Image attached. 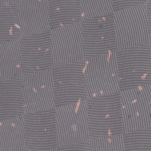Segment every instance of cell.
Returning a JSON list of instances; mask_svg holds the SVG:
<instances>
[{
  "mask_svg": "<svg viewBox=\"0 0 151 151\" xmlns=\"http://www.w3.org/2000/svg\"><path fill=\"white\" fill-rule=\"evenodd\" d=\"M86 101L90 139L124 132L120 92Z\"/></svg>",
  "mask_w": 151,
  "mask_h": 151,
  "instance_id": "cell-2",
  "label": "cell"
},
{
  "mask_svg": "<svg viewBox=\"0 0 151 151\" xmlns=\"http://www.w3.org/2000/svg\"><path fill=\"white\" fill-rule=\"evenodd\" d=\"M22 37L50 30L48 0H18Z\"/></svg>",
  "mask_w": 151,
  "mask_h": 151,
  "instance_id": "cell-13",
  "label": "cell"
},
{
  "mask_svg": "<svg viewBox=\"0 0 151 151\" xmlns=\"http://www.w3.org/2000/svg\"><path fill=\"white\" fill-rule=\"evenodd\" d=\"M24 114L22 78L0 82V119Z\"/></svg>",
  "mask_w": 151,
  "mask_h": 151,
  "instance_id": "cell-14",
  "label": "cell"
},
{
  "mask_svg": "<svg viewBox=\"0 0 151 151\" xmlns=\"http://www.w3.org/2000/svg\"><path fill=\"white\" fill-rule=\"evenodd\" d=\"M124 132L151 127V84L120 91Z\"/></svg>",
  "mask_w": 151,
  "mask_h": 151,
  "instance_id": "cell-7",
  "label": "cell"
},
{
  "mask_svg": "<svg viewBox=\"0 0 151 151\" xmlns=\"http://www.w3.org/2000/svg\"><path fill=\"white\" fill-rule=\"evenodd\" d=\"M124 150H151V127L123 133Z\"/></svg>",
  "mask_w": 151,
  "mask_h": 151,
  "instance_id": "cell-19",
  "label": "cell"
},
{
  "mask_svg": "<svg viewBox=\"0 0 151 151\" xmlns=\"http://www.w3.org/2000/svg\"><path fill=\"white\" fill-rule=\"evenodd\" d=\"M117 51L150 44L146 3L113 11Z\"/></svg>",
  "mask_w": 151,
  "mask_h": 151,
  "instance_id": "cell-1",
  "label": "cell"
},
{
  "mask_svg": "<svg viewBox=\"0 0 151 151\" xmlns=\"http://www.w3.org/2000/svg\"><path fill=\"white\" fill-rule=\"evenodd\" d=\"M25 114L55 107L52 68L22 74Z\"/></svg>",
  "mask_w": 151,
  "mask_h": 151,
  "instance_id": "cell-11",
  "label": "cell"
},
{
  "mask_svg": "<svg viewBox=\"0 0 151 151\" xmlns=\"http://www.w3.org/2000/svg\"><path fill=\"white\" fill-rule=\"evenodd\" d=\"M86 59L52 68L55 106L88 99L84 74Z\"/></svg>",
  "mask_w": 151,
  "mask_h": 151,
  "instance_id": "cell-8",
  "label": "cell"
},
{
  "mask_svg": "<svg viewBox=\"0 0 151 151\" xmlns=\"http://www.w3.org/2000/svg\"><path fill=\"white\" fill-rule=\"evenodd\" d=\"M22 76L19 39L0 42V82Z\"/></svg>",
  "mask_w": 151,
  "mask_h": 151,
  "instance_id": "cell-16",
  "label": "cell"
},
{
  "mask_svg": "<svg viewBox=\"0 0 151 151\" xmlns=\"http://www.w3.org/2000/svg\"><path fill=\"white\" fill-rule=\"evenodd\" d=\"M21 37L18 2L0 7V42Z\"/></svg>",
  "mask_w": 151,
  "mask_h": 151,
  "instance_id": "cell-18",
  "label": "cell"
},
{
  "mask_svg": "<svg viewBox=\"0 0 151 151\" xmlns=\"http://www.w3.org/2000/svg\"><path fill=\"white\" fill-rule=\"evenodd\" d=\"M82 20L106 15L113 12L112 0H80Z\"/></svg>",
  "mask_w": 151,
  "mask_h": 151,
  "instance_id": "cell-20",
  "label": "cell"
},
{
  "mask_svg": "<svg viewBox=\"0 0 151 151\" xmlns=\"http://www.w3.org/2000/svg\"><path fill=\"white\" fill-rule=\"evenodd\" d=\"M112 1L113 10L115 11L135 5L145 4L147 0H112Z\"/></svg>",
  "mask_w": 151,
  "mask_h": 151,
  "instance_id": "cell-22",
  "label": "cell"
},
{
  "mask_svg": "<svg viewBox=\"0 0 151 151\" xmlns=\"http://www.w3.org/2000/svg\"><path fill=\"white\" fill-rule=\"evenodd\" d=\"M50 28L82 21L80 0H48Z\"/></svg>",
  "mask_w": 151,
  "mask_h": 151,
  "instance_id": "cell-17",
  "label": "cell"
},
{
  "mask_svg": "<svg viewBox=\"0 0 151 151\" xmlns=\"http://www.w3.org/2000/svg\"><path fill=\"white\" fill-rule=\"evenodd\" d=\"M53 67L79 62L84 59L80 22L50 29Z\"/></svg>",
  "mask_w": 151,
  "mask_h": 151,
  "instance_id": "cell-10",
  "label": "cell"
},
{
  "mask_svg": "<svg viewBox=\"0 0 151 151\" xmlns=\"http://www.w3.org/2000/svg\"><path fill=\"white\" fill-rule=\"evenodd\" d=\"M116 51L85 58L88 99L120 92Z\"/></svg>",
  "mask_w": 151,
  "mask_h": 151,
  "instance_id": "cell-3",
  "label": "cell"
},
{
  "mask_svg": "<svg viewBox=\"0 0 151 151\" xmlns=\"http://www.w3.org/2000/svg\"><path fill=\"white\" fill-rule=\"evenodd\" d=\"M0 150H25L23 116L0 119Z\"/></svg>",
  "mask_w": 151,
  "mask_h": 151,
  "instance_id": "cell-15",
  "label": "cell"
},
{
  "mask_svg": "<svg viewBox=\"0 0 151 151\" xmlns=\"http://www.w3.org/2000/svg\"><path fill=\"white\" fill-rule=\"evenodd\" d=\"M120 90L151 84L150 44L116 51Z\"/></svg>",
  "mask_w": 151,
  "mask_h": 151,
  "instance_id": "cell-5",
  "label": "cell"
},
{
  "mask_svg": "<svg viewBox=\"0 0 151 151\" xmlns=\"http://www.w3.org/2000/svg\"><path fill=\"white\" fill-rule=\"evenodd\" d=\"M150 49H151V40L150 41Z\"/></svg>",
  "mask_w": 151,
  "mask_h": 151,
  "instance_id": "cell-26",
  "label": "cell"
},
{
  "mask_svg": "<svg viewBox=\"0 0 151 151\" xmlns=\"http://www.w3.org/2000/svg\"><path fill=\"white\" fill-rule=\"evenodd\" d=\"M22 74L53 67L50 30L19 39Z\"/></svg>",
  "mask_w": 151,
  "mask_h": 151,
  "instance_id": "cell-12",
  "label": "cell"
},
{
  "mask_svg": "<svg viewBox=\"0 0 151 151\" xmlns=\"http://www.w3.org/2000/svg\"><path fill=\"white\" fill-rule=\"evenodd\" d=\"M86 100L55 107L58 148L90 141Z\"/></svg>",
  "mask_w": 151,
  "mask_h": 151,
  "instance_id": "cell-4",
  "label": "cell"
},
{
  "mask_svg": "<svg viewBox=\"0 0 151 151\" xmlns=\"http://www.w3.org/2000/svg\"><path fill=\"white\" fill-rule=\"evenodd\" d=\"M18 2V0H0V7L10 5Z\"/></svg>",
  "mask_w": 151,
  "mask_h": 151,
  "instance_id": "cell-25",
  "label": "cell"
},
{
  "mask_svg": "<svg viewBox=\"0 0 151 151\" xmlns=\"http://www.w3.org/2000/svg\"><path fill=\"white\" fill-rule=\"evenodd\" d=\"M146 14H147L149 37H150V40H151V1H148L146 2Z\"/></svg>",
  "mask_w": 151,
  "mask_h": 151,
  "instance_id": "cell-24",
  "label": "cell"
},
{
  "mask_svg": "<svg viewBox=\"0 0 151 151\" xmlns=\"http://www.w3.org/2000/svg\"><path fill=\"white\" fill-rule=\"evenodd\" d=\"M84 57L117 51L113 12L80 21Z\"/></svg>",
  "mask_w": 151,
  "mask_h": 151,
  "instance_id": "cell-9",
  "label": "cell"
},
{
  "mask_svg": "<svg viewBox=\"0 0 151 151\" xmlns=\"http://www.w3.org/2000/svg\"><path fill=\"white\" fill-rule=\"evenodd\" d=\"M148 1H151V0H147V2H148Z\"/></svg>",
  "mask_w": 151,
  "mask_h": 151,
  "instance_id": "cell-27",
  "label": "cell"
},
{
  "mask_svg": "<svg viewBox=\"0 0 151 151\" xmlns=\"http://www.w3.org/2000/svg\"><path fill=\"white\" fill-rule=\"evenodd\" d=\"M66 149H78V150H91V146L90 141L83 143H79V144H75L72 145L65 147H59L58 148L57 150H66Z\"/></svg>",
  "mask_w": 151,
  "mask_h": 151,
  "instance_id": "cell-23",
  "label": "cell"
},
{
  "mask_svg": "<svg viewBox=\"0 0 151 151\" xmlns=\"http://www.w3.org/2000/svg\"><path fill=\"white\" fill-rule=\"evenodd\" d=\"M91 150L124 151L123 133L90 139Z\"/></svg>",
  "mask_w": 151,
  "mask_h": 151,
  "instance_id": "cell-21",
  "label": "cell"
},
{
  "mask_svg": "<svg viewBox=\"0 0 151 151\" xmlns=\"http://www.w3.org/2000/svg\"><path fill=\"white\" fill-rule=\"evenodd\" d=\"M25 150L55 151L58 136L55 109L23 115Z\"/></svg>",
  "mask_w": 151,
  "mask_h": 151,
  "instance_id": "cell-6",
  "label": "cell"
}]
</instances>
